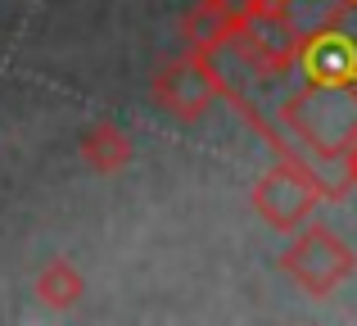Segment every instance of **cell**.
Masks as SVG:
<instances>
[{"mask_svg":"<svg viewBox=\"0 0 357 326\" xmlns=\"http://www.w3.org/2000/svg\"><path fill=\"white\" fill-rule=\"evenodd\" d=\"M231 27H236V14L222 5H213V0H195L190 9L181 14V41L190 54H218L222 45H227Z\"/></svg>","mask_w":357,"mask_h":326,"instance_id":"cell-4","label":"cell"},{"mask_svg":"<svg viewBox=\"0 0 357 326\" xmlns=\"http://www.w3.org/2000/svg\"><path fill=\"white\" fill-rule=\"evenodd\" d=\"M344 159H349V181H353V177H357V141L349 145V154H344Z\"/></svg>","mask_w":357,"mask_h":326,"instance_id":"cell-7","label":"cell"},{"mask_svg":"<svg viewBox=\"0 0 357 326\" xmlns=\"http://www.w3.org/2000/svg\"><path fill=\"white\" fill-rule=\"evenodd\" d=\"M149 96H154V105L163 109V114L181 118V123H195V118L208 114V105L222 96V73L208 54H185V59L158 68Z\"/></svg>","mask_w":357,"mask_h":326,"instance_id":"cell-3","label":"cell"},{"mask_svg":"<svg viewBox=\"0 0 357 326\" xmlns=\"http://www.w3.org/2000/svg\"><path fill=\"white\" fill-rule=\"evenodd\" d=\"M82 159H86V168L100 172V177L122 172V168L131 163V136L122 132L118 123L100 118V123H91L86 132H82Z\"/></svg>","mask_w":357,"mask_h":326,"instance_id":"cell-5","label":"cell"},{"mask_svg":"<svg viewBox=\"0 0 357 326\" xmlns=\"http://www.w3.org/2000/svg\"><path fill=\"white\" fill-rule=\"evenodd\" d=\"M321 195H326V186H321L317 172H307V168L294 163V159H276L267 172L258 177L249 204H253V213H258L267 227L298 231L307 218H312V209H317Z\"/></svg>","mask_w":357,"mask_h":326,"instance_id":"cell-2","label":"cell"},{"mask_svg":"<svg viewBox=\"0 0 357 326\" xmlns=\"http://www.w3.org/2000/svg\"><path fill=\"white\" fill-rule=\"evenodd\" d=\"M280 267H285V276L298 286V290H307V295H317V299H321V295L340 290V286L353 276L357 254H353V245H344L331 227L307 222V227L285 245Z\"/></svg>","mask_w":357,"mask_h":326,"instance_id":"cell-1","label":"cell"},{"mask_svg":"<svg viewBox=\"0 0 357 326\" xmlns=\"http://www.w3.org/2000/svg\"><path fill=\"white\" fill-rule=\"evenodd\" d=\"M82 295H86V281H82V272L68 258L41 263V272H36V299L45 309H73V304H82Z\"/></svg>","mask_w":357,"mask_h":326,"instance_id":"cell-6","label":"cell"}]
</instances>
